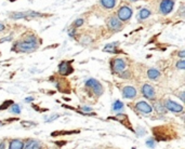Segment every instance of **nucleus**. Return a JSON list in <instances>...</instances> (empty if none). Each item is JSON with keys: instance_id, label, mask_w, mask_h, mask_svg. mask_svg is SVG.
Masks as SVG:
<instances>
[{"instance_id": "obj_7", "label": "nucleus", "mask_w": 185, "mask_h": 149, "mask_svg": "<svg viewBox=\"0 0 185 149\" xmlns=\"http://www.w3.org/2000/svg\"><path fill=\"white\" fill-rule=\"evenodd\" d=\"M74 71V68L72 67L70 62H62L59 65V72L63 76H67V74H70Z\"/></svg>"}, {"instance_id": "obj_8", "label": "nucleus", "mask_w": 185, "mask_h": 149, "mask_svg": "<svg viewBox=\"0 0 185 149\" xmlns=\"http://www.w3.org/2000/svg\"><path fill=\"white\" fill-rule=\"evenodd\" d=\"M109 119H113V120H116V121H119L123 125H126L128 128H130L131 131H133V128L130 126V121H129V118L127 115L125 113H119V115H116V117H111Z\"/></svg>"}, {"instance_id": "obj_17", "label": "nucleus", "mask_w": 185, "mask_h": 149, "mask_svg": "<svg viewBox=\"0 0 185 149\" xmlns=\"http://www.w3.org/2000/svg\"><path fill=\"white\" fill-rule=\"evenodd\" d=\"M101 3L104 8L112 9L116 5V0H101Z\"/></svg>"}, {"instance_id": "obj_4", "label": "nucleus", "mask_w": 185, "mask_h": 149, "mask_svg": "<svg viewBox=\"0 0 185 149\" xmlns=\"http://www.w3.org/2000/svg\"><path fill=\"white\" fill-rule=\"evenodd\" d=\"M164 107H166V109L172 111V113H181V111H183V106L180 105V104L175 103V102H173V100H166Z\"/></svg>"}, {"instance_id": "obj_29", "label": "nucleus", "mask_w": 185, "mask_h": 149, "mask_svg": "<svg viewBox=\"0 0 185 149\" xmlns=\"http://www.w3.org/2000/svg\"><path fill=\"white\" fill-rule=\"evenodd\" d=\"M82 24H83V20H82V18H78L77 21L75 22V26H76V27H79V26H81Z\"/></svg>"}, {"instance_id": "obj_22", "label": "nucleus", "mask_w": 185, "mask_h": 149, "mask_svg": "<svg viewBox=\"0 0 185 149\" xmlns=\"http://www.w3.org/2000/svg\"><path fill=\"white\" fill-rule=\"evenodd\" d=\"M12 105H13L12 100H5V103L0 105V110H5V109H7L8 107H11Z\"/></svg>"}, {"instance_id": "obj_9", "label": "nucleus", "mask_w": 185, "mask_h": 149, "mask_svg": "<svg viewBox=\"0 0 185 149\" xmlns=\"http://www.w3.org/2000/svg\"><path fill=\"white\" fill-rule=\"evenodd\" d=\"M126 68V62L122 59H116L113 62L114 72H121Z\"/></svg>"}, {"instance_id": "obj_18", "label": "nucleus", "mask_w": 185, "mask_h": 149, "mask_svg": "<svg viewBox=\"0 0 185 149\" xmlns=\"http://www.w3.org/2000/svg\"><path fill=\"white\" fill-rule=\"evenodd\" d=\"M117 42H113V43L106 44L105 48H104V51L105 52H111V53H116V48H117Z\"/></svg>"}, {"instance_id": "obj_38", "label": "nucleus", "mask_w": 185, "mask_h": 149, "mask_svg": "<svg viewBox=\"0 0 185 149\" xmlns=\"http://www.w3.org/2000/svg\"><path fill=\"white\" fill-rule=\"evenodd\" d=\"M10 1H15V0H10Z\"/></svg>"}, {"instance_id": "obj_30", "label": "nucleus", "mask_w": 185, "mask_h": 149, "mask_svg": "<svg viewBox=\"0 0 185 149\" xmlns=\"http://www.w3.org/2000/svg\"><path fill=\"white\" fill-rule=\"evenodd\" d=\"M11 40V37H5V39H0V43H2V42H5V41H9Z\"/></svg>"}, {"instance_id": "obj_19", "label": "nucleus", "mask_w": 185, "mask_h": 149, "mask_svg": "<svg viewBox=\"0 0 185 149\" xmlns=\"http://www.w3.org/2000/svg\"><path fill=\"white\" fill-rule=\"evenodd\" d=\"M155 108H156L157 113H161V115L166 113V111H167V109H166V107H164V105L161 103V102H159V103H156V104H155Z\"/></svg>"}, {"instance_id": "obj_35", "label": "nucleus", "mask_w": 185, "mask_h": 149, "mask_svg": "<svg viewBox=\"0 0 185 149\" xmlns=\"http://www.w3.org/2000/svg\"><path fill=\"white\" fill-rule=\"evenodd\" d=\"M5 30V25L3 24H0V31Z\"/></svg>"}, {"instance_id": "obj_13", "label": "nucleus", "mask_w": 185, "mask_h": 149, "mask_svg": "<svg viewBox=\"0 0 185 149\" xmlns=\"http://www.w3.org/2000/svg\"><path fill=\"white\" fill-rule=\"evenodd\" d=\"M108 27H109L112 30H117V29L121 28V23L118 18L112 17V18H109V21H108Z\"/></svg>"}, {"instance_id": "obj_36", "label": "nucleus", "mask_w": 185, "mask_h": 149, "mask_svg": "<svg viewBox=\"0 0 185 149\" xmlns=\"http://www.w3.org/2000/svg\"><path fill=\"white\" fill-rule=\"evenodd\" d=\"M180 98H181V100H184V93H181L180 94Z\"/></svg>"}, {"instance_id": "obj_11", "label": "nucleus", "mask_w": 185, "mask_h": 149, "mask_svg": "<svg viewBox=\"0 0 185 149\" xmlns=\"http://www.w3.org/2000/svg\"><path fill=\"white\" fill-rule=\"evenodd\" d=\"M122 95L125 98H129V100H131V98H134L136 96V90L135 87H125L122 90Z\"/></svg>"}, {"instance_id": "obj_27", "label": "nucleus", "mask_w": 185, "mask_h": 149, "mask_svg": "<svg viewBox=\"0 0 185 149\" xmlns=\"http://www.w3.org/2000/svg\"><path fill=\"white\" fill-rule=\"evenodd\" d=\"M81 110L86 111V113H83V115H86V116H87V113H89V111H92V108H91V107H88V106H82V107H81Z\"/></svg>"}, {"instance_id": "obj_32", "label": "nucleus", "mask_w": 185, "mask_h": 149, "mask_svg": "<svg viewBox=\"0 0 185 149\" xmlns=\"http://www.w3.org/2000/svg\"><path fill=\"white\" fill-rule=\"evenodd\" d=\"M0 149H5V141H1V143H0Z\"/></svg>"}, {"instance_id": "obj_33", "label": "nucleus", "mask_w": 185, "mask_h": 149, "mask_svg": "<svg viewBox=\"0 0 185 149\" xmlns=\"http://www.w3.org/2000/svg\"><path fill=\"white\" fill-rule=\"evenodd\" d=\"M129 76H130L129 74H120V77H122V78H129Z\"/></svg>"}, {"instance_id": "obj_15", "label": "nucleus", "mask_w": 185, "mask_h": 149, "mask_svg": "<svg viewBox=\"0 0 185 149\" xmlns=\"http://www.w3.org/2000/svg\"><path fill=\"white\" fill-rule=\"evenodd\" d=\"M24 149H42V144L38 141H31L26 144Z\"/></svg>"}, {"instance_id": "obj_37", "label": "nucleus", "mask_w": 185, "mask_h": 149, "mask_svg": "<svg viewBox=\"0 0 185 149\" xmlns=\"http://www.w3.org/2000/svg\"><path fill=\"white\" fill-rule=\"evenodd\" d=\"M1 124H2V122H0V125H1Z\"/></svg>"}, {"instance_id": "obj_34", "label": "nucleus", "mask_w": 185, "mask_h": 149, "mask_svg": "<svg viewBox=\"0 0 185 149\" xmlns=\"http://www.w3.org/2000/svg\"><path fill=\"white\" fill-rule=\"evenodd\" d=\"M33 100H34L33 97H27V98L25 100V102H27V103H28V102H33Z\"/></svg>"}, {"instance_id": "obj_10", "label": "nucleus", "mask_w": 185, "mask_h": 149, "mask_svg": "<svg viewBox=\"0 0 185 149\" xmlns=\"http://www.w3.org/2000/svg\"><path fill=\"white\" fill-rule=\"evenodd\" d=\"M135 107H136V109L139 111H141L142 113H151L153 111L152 106L148 105L146 102H139V103H136Z\"/></svg>"}, {"instance_id": "obj_26", "label": "nucleus", "mask_w": 185, "mask_h": 149, "mask_svg": "<svg viewBox=\"0 0 185 149\" xmlns=\"http://www.w3.org/2000/svg\"><path fill=\"white\" fill-rule=\"evenodd\" d=\"M146 146L147 147H151V148H154L155 147V143H154V139H147L146 141Z\"/></svg>"}, {"instance_id": "obj_21", "label": "nucleus", "mask_w": 185, "mask_h": 149, "mask_svg": "<svg viewBox=\"0 0 185 149\" xmlns=\"http://www.w3.org/2000/svg\"><path fill=\"white\" fill-rule=\"evenodd\" d=\"M122 108H123L122 102H120V100H116L115 103H114V105H113V110L119 111V110H121Z\"/></svg>"}, {"instance_id": "obj_14", "label": "nucleus", "mask_w": 185, "mask_h": 149, "mask_svg": "<svg viewBox=\"0 0 185 149\" xmlns=\"http://www.w3.org/2000/svg\"><path fill=\"white\" fill-rule=\"evenodd\" d=\"M24 141L22 139H12L9 145V149H23Z\"/></svg>"}, {"instance_id": "obj_31", "label": "nucleus", "mask_w": 185, "mask_h": 149, "mask_svg": "<svg viewBox=\"0 0 185 149\" xmlns=\"http://www.w3.org/2000/svg\"><path fill=\"white\" fill-rule=\"evenodd\" d=\"M179 56L182 57V59H183V57H185V51H180V52H179Z\"/></svg>"}, {"instance_id": "obj_6", "label": "nucleus", "mask_w": 185, "mask_h": 149, "mask_svg": "<svg viewBox=\"0 0 185 149\" xmlns=\"http://www.w3.org/2000/svg\"><path fill=\"white\" fill-rule=\"evenodd\" d=\"M142 93H143V95L145 96L147 100H155V90L152 85L145 83V84L142 87Z\"/></svg>"}, {"instance_id": "obj_23", "label": "nucleus", "mask_w": 185, "mask_h": 149, "mask_svg": "<svg viewBox=\"0 0 185 149\" xmlns=\"http://www.w3.org/2000/svg\"><path fill=\"white\" fill-rule=\"evenodd\" d=\"M11 111H12L13 113H15V115H20L21 113V107L18 105H14V104H13L12 106H11Z\"/></svg>"}, {"instance_id": "obj_3", "label": "nucleus", "mask_w": 185, "mask_h": 149, "mask_svg": "<svg viewBox=\"0 0 185 149\" xmlns=\"http://www.w3.org/2000/svg\"><path fill=\"white\" fill-rule=\"evenodd\" d=\"M132 15V10L129 7H121L120 9H119L118 11V17L120 21H128L129 18L131 17Z\"/></svg>"}, {"instance_id": "obj_25", "label": "nucleus", "mask_w": 185, "mask_h": 149, "mask_svg": "<svg viewBox=\"0 0 185 149\" xmlns=\"http://www.w3.org/2000/svg\"><path fill=\"white\" fill-rule=\"evenodd\" d=\"M177 69H184L185 68V61H180V62L177 63Z\"/></svg>"}, {"instance_id": "obj_24", "label": "nucleus", "mask_w": 185, "mask_h": 149, "mask_svg": "<svg viewBox=\"0 0 185 149\" xmlns=\"http://www.w3.org/2000/svg\"><path fill=\"white\" fill-rule=\"evenodd\" d=\"M21 124L24 126V128H31V126H35L36 123H34V122H31V121H22Z\"/></svg>"}, {"instance_id": "obj_2", "label": "nucleus", "mask_w": 185, "mask_h": 149, "mask_svg": "<svg viewBox=\"0 0 185 149\" xmlns=\"http://www.w3.org/2000/svg\"><path fill=\"white\" fill-rule=\"evenodd\" d=\"M86 84H87V87H91V89L94 91V93L98 96H100V95H102V94H103V87H102V84L99 82L98 80L92 79V78H91V79H88L87 82H86Z\"/></svg>"}, {"instance_id": "obj_12", "label": "nucleus", "mask_w": 185, "mask_h": 149, "mask_svg": "<svg viewBox=\"0 0 185 149\" xmlns=\"http://www.w3.org/2000/svg\"><path fill=\"white\" fill-rule=\"evenodd\" d=\"M31 16H41L40 13L35 12H16L11 14L12 18H22V17H31Z\"/></svg>"}, {"instance_id": "obj_20", "label": "nucleus", "mask_w": 185, "mask_h": 149, "mask_svg": "<svg viewBox=\"0 0 185 149\" xmlns=\"http://www.w3.org/2000/svg\"><path fill=\"white\" fill-rule=\"evenodd\" d=\"M151 15V11L148 9H142L140 11V14H139V18L141 20H144V18H147L148 16Z\"/></svg>"}, {"instance_id": "obj_28", "label": "nucleus", "mask_w": 185, "mask_h": 149, "mask_svg": "<svg viewBox=\"0 0 185 149\" xmlns=\"http://www.w3.org/2000/svg\"><path fill=\"white\" fill-rule=\"evenodd\" d=\"M59 117H60L59 115H52L51 118H46V121H47V122H52V121L55 120V119H57Z\"/></svg>"}, {"instance_id": "obj_5", "label": "nucleus", "mask_w": 185, "mask_h": 149, "mask_svg": "<svg viewBox=\"0 0 185 149\" xmlns=\"http://www.w3.org/2000/svg\"><path fill=\"white\" fill-rule=\"evenodd\" d=\"M174 7V1L173 0H162L160 3V11L162 14H168L172 11Z\"/></svg>"}, {"instance_id": "obj_16", "label": "nucleus", "mask_w": 185, "mask_h": 149, "mask_svg": "<svg viewBox=\"0 0 185 149\" xmlns=\"http://www.w3.org/2000/svg\"><path fill=\"white\" fill-rule=\"evenodd\" d=\"M147 76H148L149 79L156 80L157 78L160 76V72L157 69H155V68H151V69H148V71H147Z\"/></svg>"}, {"instance_id": "obj_1", "label": "nucleus", "mask_w": 185, "mask_h": 149, "mask_svg": "<svg viewBox=\"0 0 185 149\" xmlns=\"http://www.w3.org/2000/svg\"><path fill=\"white\" fill-rule=\"evenodd\" d=\"M38 48V40H37V37L35 36H28L25 40L23 41H20L15 44V48L14 50L20 52H25V53H29V52H33Z\"/></svg>"}]
</instances>
